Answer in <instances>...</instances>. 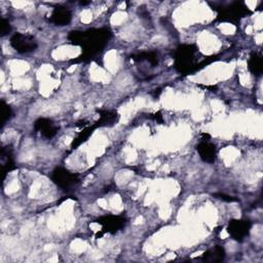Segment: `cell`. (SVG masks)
Returning <instances> with one entry per match:
<instances>
[{"label": "cell", "instance_id": "16", "mask_svg": "<svg viewBox=\"0 0 263 263\" xmlns=\"http://www.w3.org/2000/svg\"><path fill=\"white\" fill-rule=\"evenodd\" d=\"M93 128H96V126L93 125V126H89V127H86V128H83L79 134H78V136L74 139V141L72 142V145H71V147H72V149H75L77 146H79L81 143H83L84 141H86L87 140V138L91 135V133H92V130H93Z\"/></svg>", "mask_w": 263, "mask_h": 263}, {"label": "cell", "instance_id": "7", "mask_svg": "<svg viewBox=\"0 0 263 263\" xmlns=\"http://www.w3.org/2000/svg\"><path fill=\"white\" fill-rule=\"evenodd\" d=\"M252 223L250 220L233 219L229 221L227 231L233 239L237 241H242L249 235Z\"/></svg>", "mask_w": 263, "mask_h": 263}, {"label": "cell", "instance_id": "14", "mask_svg": "<svg viewBox=\"0 0 263 263\" xmlns=\"http://www.w3.org/2000/svg\"><path fill=\"white\" fill-rule=\"evenodd\" d=\"M248 65H249V70L253 75L261 76L263 72V60H262V55L259 52L251 53L248 61Z\"/></svg>", "mask_w": 263, "mask_h": 263}, {"label": "cell", "instance_id": "1", "mask_svg": "<svg viewBox=\"0 0 263 263\" xmlns=\"http://www.w3.org/2000/svg\"><path fill=\"white\" fill-rule=\"evenodd\" d=\"M111 33L108 29H89L86 31H72L68 38L75 44L80 45L83 49V53L80 57L82 61L90 59L97 53L101 52L107 45Z\"/></svg>", "mask_w": 263, "mask_h": 263}, {"label": "cell", "instance_id": "6", "mask_svg": "<svg viewBox=\"0 0 263 263\" xmlns=\"http://www.w3.org/2000/svg\"><path fill=\"white\" fill-rule=\"evenodd\" d=\"M96 222L101 226L102 234L115 233L124 227V225L126 224V219L122 216L108 215L99 218Z\"/></svg>", "mask_w": 263, "mask_h": 263}, {"label": "cell", "instance_id": "9", "mask_svg": "<svg viewBox=\"0 0 263 263\" xmlns=\"http://www.w3.org/2000/svg\"><path fill=\"white\" fill-rule=\"evenodd\" d=\"M72 13L64 6H55L49 16V22L55 26H66L71 22Z\"/></svg>", "mask_w": 263, "mask_h": 263}, {"label": "cell", "instance_id": "18", "mask_svg": "<svg viewBox=\"0 0 263 263\" xmlns=\"http://www.w3.org/2000/svg\"><path fill=\"white\" fill-rule=\"evenodd\" d=\"M10 32V24L7 20L2 18L1 20V35L4 36Z\"/></svg>", "mask_w": 263, "mask_h": 263}, {"label": "cell", "instance_id": "4", "mask_svg": "<svg viewBox=\"0 0 263 263\" xmlns=\"http://www.w3.org/2000/svg\"><path fill=\"white\" fill-rule=\"evenodd\" d=\"M51 180L57 186H59L60 188L66 191L71 190L79 182V178L77 174L71 173L68 170L61 166L55 167L53 170L51 174Z\"/></svg>", "mask_w": 263, "mask_h": 263}, {"label": "cell", "instance_id": "12", "mask_svg": "<svg viewBox=\"0 0 263 263\" xmlns=\"http://www.w3.org/2000/svg\"><path fill=\"white\" fill-rule=\"evenodd\" d=\"M225 258V251L221 246H215L203 253L201 260L204 262H222Z\"/></svg>", "mask_w": 263, "mask_h": 263}, {"label": "cell", "instance_id": "11", "mask_svg": "<svg viewBox=\"0 0 263 263\" xmlns=\"http://www.w3.org/2000/svg\"><path fill=\"white\" fill-rule=\"evenodd\" d=\"M1 161H2L1 168H2V174H3V179H4L7 173H9L10 171L15 168L11 146L7 145L1 149Z\"/></svg>", "mask_w": 263, "mask_h": 263}, {"label": "cell", "instance_id": "8", "mask_svg": "<svg viewBox=\"0 0 263 263\" xmlns=\"http://www.w3.org/2000/svg\"><path fill=\"white\" fill-rule=\"evenodd\" d=\"M34 129L40 135H42L44 138L50 139L54 137L59 130V126L54 124V122L49 118H38L34 122Z\"/></svg>", "mask_w": 263, "mask_h": 263}, {"label": "cell", "instance_id": "15", "mask_svg": "<svg viewBox=\"0 0 263 263\" xmlns=\"http://www.w3.org/2000/svg\"><path fill=\"white\" fill-rule=\"evenodd\" d=\"M133 59L138 62L146 61L152 67H155L158 64V57H157V53L154 51H143V52H140L137 55H135Z\"/></svg>", "mask_w": 263, "mask_h": 263}, {"label": "cell", "instance_id": "10", "mask_svg": "<svg viewBox=\"0 0 263 263\" xmlns=\"http://www.w3.org/2000/svg\"><path fill=\"white\" fill-rule=\"evenodd\" d=\"M196 150L199 154V157L208 163H213L217 157V149L216 146L209 141H201L197 146Z\"/></svg>", "mask_w": 263, "mask_h": 263}, {"label": "cell", "instance_id": "3", "mask_svg": "<svg viewBox=\"0 0 263 263\" xmlns=\"http://www.w3.org/2000/svg\"><path fill=\"white\" fill-rule=\"evenodd\" d=\"M250 13V9L243 2H232L230 5L220 8L219 13L217 16L218 21L221 22H229L236 24L238 23L242 17L248 15Z\"/></svg>", "mask_w": 263, "mask_h": 263}, {"label": "cell", "instance_id": "19", "mask_svg": "<svg viewBox=\"0 0 263 263\" xmlns=\"http://www.w3.org/2000/svg\"><path fill=\"white\" fill-rule=\"evenodd\" d=\"M214 196H215L216 198H219V199H221V200L228 201V202L237 200L236 198H234V197H232V196H230V195H226V194H224V193H215Z\"/></svg>", "mask_w": 263, "mask_h": 263}, {"label": "cell", "instance_id": "2", "mask_svg": "<svg viewBox=\"0 0 263 263\" xmlns=\"http://www.w3.org/2000/svg\"><path fill=\"white\" fill-rule=\"evenodd\" d=\"M210 58L203 57L194 44H182L175 52V68L181 74H189L204 67Z\"/></svg>", "mask_w": 263, "mask_h": 263}, {"label": "cell", "instance_id": "17", "mask_svg": "<svg viewBox=\"0 0 263 263\" xmlns=\"http://www.w3.org/2000/svg\"><path fill=\"white\" fill-rule=\"evenodd\" d=\"M1 116H2V120H1V125L3 126L6 121H8L10 119V117L12 116V110L10 108L9 105H7L3 100L1 101Z\"/></svg>", "mask_w": 263, "mask_h": 263}, {"label": "cell", "instance_id": "5", "mask_svg": "<svg viewBox=\"0 0 263 263\" xmlns=\"http://www.w3.org/2000/svg\"><path fill=\"white\" fill-rule=\"evenodd\" d=\"M10 45L12 48L20 53H28L34 51L38 44L36 39L29 34L15 33L10 38Z\"/></svg>", "mask_w": 263, "mask_h": 263}, {"label": "cell", "instance_id": "13", "mask_svg": "<svg viewBox=\"0 0 263 263\" xmlns=\"http://www.w3.org/2000/svg\"><path fill=\"white\" fill-rule=\"evenodd\" d=\"M100 118L96 122L95 126H111L115 124L119 118V115L115 111H108V110H100Z\"/></svg>", "mask_w": 263, "mask_h": 263}]
</instances>
